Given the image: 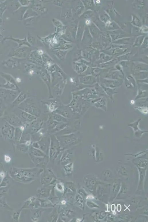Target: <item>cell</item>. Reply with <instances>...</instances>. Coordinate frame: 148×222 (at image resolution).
<instances>
[{
	"label": "cell",
	"mask_w": 148,
	"mask_h": 222,
	"mask_svg": "<svg viewBox=\"0 0 148 222\" xmlns=\"http://www.w3.org/2000/svg\"><path fill=\"white\" fill-rule=\"evenodd\" d=\"M9 122L11 125L18 126L21 123V121L17 117H13L10 120Z\"/></svg>",
	"instance_id": "30bf717a"
},
{
	"label": "cell",
	"mask_w": 148,
	"mask_h": 222,
	"mask_svg": "<svg viewBox=\"0 0 148 222\" xmlns=\"http://www.w3.org/2000/svg\"><path fill=\"white\" fill-rule=\"evenodd\" d=\"M1 40H0V42H1Z\"/></svg>",
	"instance_id": "ffe728a7"
},
{
	"label": "cell",
	"mask_w": 148,
	"mask_h": 222,
	"mask_svg": "<svg viewBox=\"0 0 148 222\" xmlns=\"http://www.w3.org/2000/svg\"><path fill=\"white\" fill-rule=\"evenodd\" d=\"M53 3L58 6H60L62 4L61 2L59 1H54L53 2Z\"/></svg>",
	"instance_id": "e0dca14e"
},
{
	"label": "cell",
	"mask_w": 148,
	"mask_h": 222,
	"mask_svg": "<svg viewBox=\"0 0 148 222\" xmlns=\"http://www.w3.org/2000/svg\"><path fill=\"white\" fill-rule=\"evenodd\" d=\"M27 40L29 44L30 43V44L31 45V44H32V43H33L34 41V38L32 37V35H30V34L29 33H28V36H27Z\"/></svg>",
	"instance_id": "4fadbf2b"
},
{
	"label": "cell",
	"mask_w": 148,
	"mask_h": 222,
	"mask_svg": "<svg viewBox=\"0 0 148 222\" xmlns=\"http://www.w3.org/2000/svg\"><path fill=\"white\" fill-rule=\"evenodd\" d=\"M54 54L56 56V57H58L59 59L60 60L63 59V57H64V53L63 52L61 51H58L54 53Z\"/></svg>",
	"instance_id": "7c38bea8"
},
{
	"label": "cell",
	"mask_w": 148,
	"mask_h": 222,
	"mask_svg": "<svg viewBox=\"0 0 148 222\" xmlns=\"http://www.w3.org/2000/svg\"><path fill=\"white\" fill-rule=\"evenodd\" d=\"M14 130H15L13 127L8 124H6L3 127L2 132L4 134H7L9 136H11L13 135Z\"/></svg>",
	"instance_id": "3957f363"
},
{
	"label": "cell",
	"mask_w": 148,
	"mask_h": 222,
	"mask_svg": "<svg viewBox=\"0 0 148 222\" xmlns=\"http://www.w3.org/2000/svg\"><path fill=\"white\" fill-rule=\"evenodd\" d=\"M0 36H2V37H3V36H2V34H1V32H0Z\"/></svg>",
	"instance_id": "d6986e66"
},
{
	"label": "cell",
	"mask_w": 148,
	"mask_h": 222,
	"mask_svg": "<svg viewBox=\"0 0 148 222\" xmlns=\"http://www.w3.org/2000/svg\"><path fill=\"white\" fill-rule=\"evenodd\" d=\"M53 22L56 27H59V28L62 27V24L61 22L59 20H57V19H53Z\"/></svg>",
	"instance_id": "5bb4252c"
},
{
	"label": "cell",
	"mask_w": 148,
	"mask_h": 222,
	"mask_svg": "<svg viewBox=\"0 0 148 222\" xmlns=\"http://www.w3.org/2000/svg\"><path fill=\"white\" fill-rule=\"evenodd\" d=\"M22 116L25 119L28 121H32L35 119L33 116L31 115L30 114L25 113V112H23L22 113Z\"/></svg>",
	"instance_id": "9c48e42d"
},
{
	"label": "cell",
	"mask_w": 148,
	"mask_h": 222,
	"mask_svg": "<svg viewBox=\"0 0 148 222\" xmlns=\"http://www.w3.org/2000/svg\"><path fill=\"white\" fill-rule=\"evenodd\" d=\"M20 1V3L21 4L24 6H27V5H29V4L30 3V1Z\"/></svg>",
	"instance_id": "2e32d148"
},
{
	"label": "cell",
	"mask_w": 148,
	"mask_h": 222,
	"mask_svg": "<svg viewBox=\"0 0 148 222\" xmlns=\"http://www.w3.org/2000/svg\"><path fill=\"white\" fill-rule=\"evenodd\" d=\"M38 16V14L32 9H29L26 10L23 15V19H26L28 18L34 17Z\"/></svg>",
	"instance_id": "277c9868"
},
{
	"label": "cell",
	"mask_w": 148,
	"mask_h": 222,
	"mask_svg": "<svg viewBox=\"0 0 148 222\" xmlns=\"http://www.w3.org/2000/svg\"><path fill=\"white\" fill-rule=\"evenodd\" d=\"M7 5L5 2L0 3V18H2L3 15L7 9Z\"/></svg>",
	"instance_id": "ba28073f"
},
{
	"label": "cell",
	"mask_w": 148,
	"mask_h": 222,
	"mask_svg": "<svg viewBox=\"0 0 148 222\" xmlns=\"http://www.w3.org/2000/svg\"><path fill=\"white\" fill-rule=\"evenodd\" d=\"M28 49L24 48H19L15 50L12 54H11V57H17V58H25L28 54Z\"/></svg>",
	"instance_id": "6da1fadb"
},
{
	"label": "cell",
	"mask_w": 148,
	"mask_h": 222,
	"mask_svg": "<svg viewBox=\"0 0 148 222\" xmlns=\"http://www.w3.org/2000/svg\"><path fill=\"white\" fill-rule=\"evenodd\" d=\"M26 111L30 113V114L35 115H36L37 114H38V110L37 108L33 105L27 107Z\"/></svg>",
	"instance_id": "8992f818"
},
{
	"label": "cell",
	"mask_w": 148,
	"mask_h": 222,
	"mask_svg": "<svg viewBox=\"0 0 148 222\" xmlns=\"http://www.w3.org/2000/svg\"><path fill=\"white\" fill-rule=\"evenodd\" d=\"M6 40H12L13 41H15V42L17 43L18 44H19L17 48H20L21 47H22V46L24 45L27 46L29 47L31 46L30 44L27 41V37H25V39H23V40H20L19 39L13 38L11 36L10 37H5L3 39V41Z\"/></svg>",
	"instance_id": "7a4b0ae2"
},
{
	"label": "cell",
	"mask_w": 148,
	"mask_h": 222,
	"mask_svg": "<svg viewBox=\"0 0 148 222\" xmlns=\"http://www.w3.org/2000/svg\"><path fill=\"white\" fill-rule=\"evenodd\" d=\"M5 161L7 163L10 162V160H11V159L9 156L7 155H5Z\"/></svg>",
	"instance_id": "ac0fdd59"
},
{
	"label": "cell",
	"mask_w": 148,
	"mask_h": 222,
	"mask_svg": "<svg viewBox=\"0 0 148 222\" xmlns=\"http://www.w3.org/2000/svg\"><path fill=\"white\" fill-rule=\"evenodd\" d=\"M26 95L25 94H22V95H20L19 96L17 99L15 101V103H16L17 104H19V103L21 102L22 101H23L24 100V99L26 98Z\"/></svg>",
	"instance_id": "8fae6325"
},
{
	"label": "cell",
	"mask_w": 148,
	"mask_h": 222,
	"mask_svg": "<svg viewBox=\"0 0 148 222\" xmlns=\"http://www.w3.org/2000/svg\"><path fill=\"white\" fill-rule=\"evenodd\" d=\"M32 10L37 13V12L42 13L45 12V8L43 7L42 5L37 4L35 5L32 6Z\"/></svg>",
	"instance_id": "52a82bcc"
},
{
	"label": "cell",
	"mask_w": 148,
	"mask_h": 222,
	"mask_svg": "<svg viewBox=\"0 0 148 222\" xmlns=\"http://www.w3.org/2000/svg\"><path fill=\"white\" fill-rule=\"evenodd\" d=\"M54 119L56 121H65V119H63V118H62V117L59 115H55L54 117Z\"/></svg>",
	"instance_id": "9a60e30c"
},
{
	"label": "cell",
	"mask_w": 148,
	"mask_h": 222,
	"mask_svg": "<svg viewBox=\"0 0 148 222\" xmlns=\"http://www.w3.org/2000/svg\"><path fill=\"white\" fill-rule=\"evenodd\" d=\"M16 62L14 60L8 59L2 62V65L9 67H13L16 66Z\"/></svg>",
	"instance_id": "5b68a950"
}]
</instances>
